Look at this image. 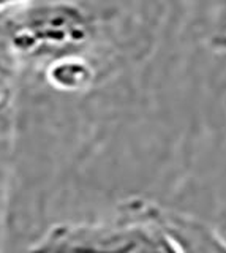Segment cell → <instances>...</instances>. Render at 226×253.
<instances>
[{"mask_svg":"<svg viewBox=\"0 0 226 253\" xmlns=\"http://www.w3.org/2000/svg\"><path fill=\"white\" fill-rule=\"evenodd\" d=\"M165 3L0 2V76L81 59L105 78L151 55Z\"/></svg>","mask_w":226,"mask_h":253,"instance_id":"obj_1","label":"cell"},{"mask_svg":"<svg viewBox=\"0 0 226 253\" xmlns=\"http://www.w3.org/2000/svg\"><path fill=\"white\" fill-rule=\"evenodd\" d=\"M27 253H179L163 206L143 196L120 201L108 215L51 225Z\"/></svg>","mask_w":226,"mask_h":253,"instance_id":"obj_2","label":"cell"},{"mask_svg":"<svg viewBox=\"0 0 226 253\" xmlns=\"http://www.w3.org/2000/svg\"><path fill=\"white\" fill-rule=\"evenodd\" d=\"M163 220L179 253H226V237L198 215L163 206Z\"/></svg>","mask_w":226,"mask_h":253,"instance_id":"obj_3","label":"cell"}]
</instances>
